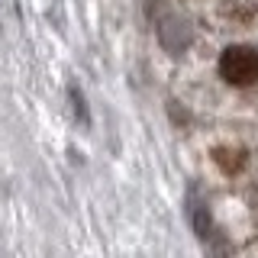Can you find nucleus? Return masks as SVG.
<instances>
[{
  "mask_svg": "<svg viewBox=\"0 0 258 258\" xmlns=\"http://www.w3.org/2000/svg\"><path fill=\"white\" fill-rule=\"evenodd\" d=\"M181 100L207 123L258 119V42L229 39L181 71Z\"/></svg>",
  "mask_w": 258,
  "mask_h": 258,
  "instance_id": "nucleus-1",
  "label": "nucleus"
},
{
  "mask_svg": "<svg viewBox=\"0 0 258 258\" xmlns=\"http://www.w3.org/2000/svg\"><path fill=\"white\" fill-rule=\"evenodd\" d=\"M229 258H258V242H252V245H242V248H236Z\"/></svg>",
  "mask_w": 258,
  "mask_h": 258,
  "instance_id": "nucleus-2",
  "label": "nucleus"
}]
</instances>
